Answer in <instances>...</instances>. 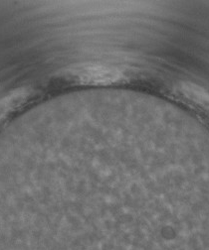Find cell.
I'll return each instance as SVG.
<instances>
[{"label": "cell", "instance_id": "cell-1", "mask_svg": "<svg viewBox=\"0 0 209 250\" xmlns=\"http://www.w3.org/2000/svg\"><path fill=\"white\" fill-rule=\"evenodd\" d=\"M81 82L91 83H105L117 81L122 77L117 70L101 67V66H89L79 70L76 75Z\"/></svg>", "mask_w": 209, "mask_h": 250}, {"label": "cell", "instance_id": "cell-2", "mask_svg": "<svg viewBox=\"0 0 209 250\" xmlns=\"http://www.w3.org/2000/svg\"><path fill=\"white\" fill-rule=\"evenodd\" d=\"M20 99V95H14L0 102V120H2V118L12 109V107L16 105V103L19 102Z\"/></svg>", "mask_w": 209, "mask_h": 250}]
</instances>
